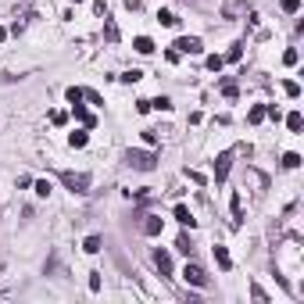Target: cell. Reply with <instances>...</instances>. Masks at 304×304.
<instances>
[{
    "mask_svg": "<svg viewBox=\"0 0 304 304\" xmlns=\"http://www.w3.org/2000/svg\"><path fill=\"white\" fill-rule=\"evenodd\" d=\"M125 165L136 168V172H151L158 165V154L154 151H125Z\"/></svg>",
    "mask_w": 304,
    "mask_h": 304,
    "instance_id": "cell-1",
    "label": "cell"
},
{
    "mask_svg": "<svg viewBox=\"0 0 304 304\" xmlns=\"http://www.w3.org/2000/svg\"><path fill=\"white\" fill-rule=\"evenodd\" d=\"M61 182L72 193H86L90 190V176H86V172H61Z\"/></svg>",
    "mask_w": 304,
    "mask_h": 304,
    "instance_id": "cell-2",
    "label": "cell"
},
{
    "mask_svg": "<svg viewBox=\"0 0 304 304\" xmlns=\"http://www.w3.org/2000/svg\"><path fill=\"white\" fill-rule=\"evenodd\" d=\"M182 279H186L190 287H208V272L200 269V265H186V269H182Z\"/></svg>",
    "mask_w": 304,
    "mask_h": 304,
    "instance_id": "cell-3",
    "label": "cell"
},
{
    "mask_svg": "<svg viewBox=\"0 0 304 304\" xmlns=\"http://www.w3.org/2000/svg\"><path fill=\"white\" fill-rule=\"evenodd\" d=\"M176 50H179V54H200V50H204V43H200L197 36H179V40H176Z\"/></svg>",
    "mask_w": 304,
    "mask_h": 304,
    "instance_id": "cell-4",
    "label": "cell"
},
{
    "mask_svg": "<svg viewBox=\"0 0 304 304\" xmlns=\"http://www.w3.org/2000/svg\"><path fill=\"white\" fill-rule=\"evenodd\" d=\"M143 236H161V229H165V218L161 215H143Z\"/></svg>",
    "mask_w": 304,
    "mask_h": 304,
    "instance_id": "cell-5",
    "label": "cell"
},
{
    "mask_svg": "<svg viewBox=\"0 0 304 304\" xmlns=\"http://www.w3.org/2000/svg\"><path fill=\"white\" fill-rule=\"evenodd\" d=\"M229 168H233V154H218V158H215V179L218 182H226V176H229Z\"/></svg>",
    "mask_w": 304,
    "mask_h": 304,
    "instance_id": "cell-6",
    "label": "cell"
},
{
    "mask_svg": "<svg viewBox=\"0 0 304 304\" xmlns=\"http://www.w3.org/2000/svg\"><path fill=\"white\" fill-rule=\"evenodd\" d=\"M154 265L161 269V275H172V258H168V251H161V247H158V251H154Z\"/></svg>",
    "mask_w": 304,
    "mask_h": 304,
    "instance_id": "cell-7",
    "label": "cell"
},
{
    "mask_svg": "<svg viewBox=\"0 0 304 304\" xmlns=\"http://www.w3.org/2000/svg\"><path fill=\"white\" fill-rule=\"evenodd\" d=\"M172 215H176V218H179V222H182V226H190V229H193V226H197V218H193V211H190L186 204H176V211H172Z\"/></svg>",
    "mask_w": 304,
    "mask_h": 304,
    "instance_id": "cell-8",
    "label": "cell"
},
{
    "mask_svg": "<svg viewBox=\"0 0 304 304\" xmlns=\"http://www.w3.org/2000/svg\"><path fill=\"white\" fill-rule=\"evenodd\" d=\"M215 261H218V269H222V272H229V269H233V258H229V251H226L222 243L215 247Z\"/></svg>",
    "mask_w": 304,
    "mask_h": 304,
    "instance_id": "cell-9",
    "label": "cell"
},
{
    "mask_svg": "<svg viewBox=\"0 0 304 304\" xmlns=\"http://www.w3.org/2000/svg\"><path fill=\"white\" fill-rule=\"evenodd\" d=\"M265 118H269V111H265V104H254L251 111H247V122H251V125H261Z\"/></svg>",
    "mask_w": 304,
    "mask_h": 304,
    "instance_id": "cell-10",
    "label": "cell"
},
{
    "mask_svg": "<svg viewBox=\"0 0 304 304\" xmlns=\"http://www.w3.org/2000/svg\"><path fill=\"white\" fill-rule=\"evenodd\" d=\"M229 208H233V226H240V222H243V200H240V193H233Z\"/></svg>",
    "mask_w": 304,
    "mask_h": 304,
    "instance_id": "cell-11",
    "label": "cell"
},
{
    "mask_svg": "<svg viewBox=\"0 0 304 304\" xmlns=\"http://www.w3.org/2000/svg\"><path fill=\"white\" fill-rule=\"evenodd\" d=\"M133 47L140 50V54H151V50H154V40H151V36H136V40H133Z\"/></svg>",
    "mask_w": 304,
    "mask_h": 304,
    "instance_id": "cell-12",
    "label": "cell"
},
{
    "mask_svg": "<svg viewBox=\"0 0 304 304\" xmlns=\"http://www.w3.org/2000/svg\"><path fill=\"white\" fill-rule=\"evenodd\" d=\"M100 247H104V240H100V236H86V240H82V251H86V254H97Z\"/></svg>",
    "mask_w": 304,
    "mask_h": 304,
    "instance_id": "cell-13",
    "label": "cell"
},
{
    "mask_svg": "<svg viewBox=\"0 0 304 304\" xmlns=\"http://www.w3.org/2000/svg\"><path fill=\"white\" fill-rule=\"evenodd\" d=\"M72 111H76V118H79V122L86 125V129L93 125V115H90V111H86V107H82V104H72Z\"/></svg>",
    "mask_w": 304,
    "mask_h": 304,
    "instance_id": "cell-14",
    "label": "cell"
},
{
    "mask_svg": "<svg viewBox=\"0 0 304 304\" xmlns=\"http://www.w3.org/2000/svg\"><path fill=\"white\" fill-rule=\"evenodd\" d=\"M86 143H90V136L82 133V129H79V133H72V136H68V147H76V151H79V147H86Z\"/></svg>",
    "mask_w": 304,
    "mask_h": 304,
    "instance_id": "cell-15",
    "label": "cell"
},
{
    "mask_svg": "<svg viewBox=\"0 0 304 304\" xmlns=\"http://www.w3.org/2000/svg\"><path fill=\"white\" fill-rule=\"evenodd\" d=\"M64 100H68V104H82V90L79 86H68V90H64Z\"/></svg>",
    "mask_w": 304,
    "mask_h": 304,
    "instance_id": "cell-16",
    "label": "cell"
},
{
    "mask_svg": "<svg viewBox=\"0 0 304 304\" xmlns=\"http://www.w3.org/2000/svg\"><path fill=\"white\" fill-rule=\"evenodd\" d=\"M158 22H161V25H168V29H172V25H179V18L172 15V11H165V7H161V11H158Z\"/></svg>",
    "mask_w": 304,
    "mask_h": 304,
    "instance_id": "cell-17",
    "label": "cell"
},
{
    "mask_svg": "<svg viewBox=\"0 0 304 304\" xmlns=\"http://www.w3.org/2000/svg\"><path fill=\"white\" fill-rule=\"evenodd\" d=\"M283 168H301V154H283Z\"/></svg>",
    "mask_w": 304,
    "mask_h": 304,
    "instance_id": "cell-18",
    "label": "cell"
},
{
    "mask_svg": "<svg viewBox=\"0 0 304 304\" xmlns=\"http://www.w3.org/2000/svg\"><path fill=\"white\" fill-rule=\"evenodd\" d=\"M287 125H290V133H301V129H304V118H301L297 111H293V115L287 118Z\"/></svg>",
    "mask_w": 304,
    "mask_h": 304,
    "instance_id": "cell-19",
    "label": "cell"
},
{
    "mask_svg": "<svg viewBox=\"0 0 304 304\" xmlns=\"http://www.w3.org/2000/svg\"><path fill=\"white\" fill-rule=\"evenodd\" d=\"M279 7H283L287 15H297V11H301V0H279Z\"/></svg>",
    "mask_w": 304,
    "mask_h": 304,
    "instance_id": "cell-20",
    "label": "cell"
},
{
    "mask_svg": "<svg viewBox=\"0 0 304 304\" xmlns=\"http://www.w3.org/2000/svg\"><path fill=\"white\" fill-rule=\"evenodd\" d=\"M222 54H211V58H208V72H222Z\"/></svg>",
    "mask_w": 304,
    "mask_h": 304,
    "instance_id": "cell-21",
    "label": "cell"
},
{
    "mask_svg": "<svg viewBox=\"0 0 304 304\" xmlns=\"http://www.w3.org/2000/svg\"><path fill=\"white\" fill-rule=\"evenodd\" d=\"M240 58H243V47H240V43H233V47H229V54H226L222 61H240Z\"/></svg>",
    "mask_w": 304,
    "mask_h": 304,
    "instance_id": "cell-22",
    "label": "cell"
},
{
    "mask_svg": "<svg viewBox=\"0 0 304 304\" xmlns=\"http://www.w3.org/2000/svg\"><path fill=\"white\" fill-rule=\"evenodd\" d=\"M50 179H36V193H40V197H50Z\"/></svg>",
    "mask_w": 304,
    "mask_h": 304,
    "instance_id": "cell-23",
    "label": "cell"
},
{
    "mask_svg": "<svg viewBox=\"0 0 304 304\" xmlns=\"http://www.w3.org/2000/svg\"><path fill=\"white\" fill-rule=\"evenodd\" d=\"M283 90H287V97H293V100L301 97V86H297V82H293V79H287V82H283Z\"/></svg>",
    "mask_w": 304,
    "mask_h": 304,
    "instance_id": "cell-24",
    "label": "cell"
},
{
    "mask_svg": "<svg viewBox=\"0 0 304 304\" xmlns=\"http://www.w3.org/2000/svg\"><path fill=\"white\" fill-rule=\"evenodd\" d=\"M151 107H158V111H172V100L168 97H158V100H151Z\"/></svg>",
    "mask_w": 304,
    "mask_h": 304,
    "instance_id": "cell-25",
    "label": "cell"
},
{
    "mask_svg": "<svg viewBox=\"0 0 304 304\" xmlns=\"http://www.w3.org/2000/svg\"><path fill=\"white\" fill-rule=\"evenodd\" d=\"M140 79H143L140 68H133V72H125V76H122V82H140Z\"/></svg>",
    "mask_w": 304,
    "mask_h": 304,
    "instance_id": "cell-26",
    "label": "cell"
},
{
    "mask_svg": "<svg viewBox=\"0 0 304 304\" xmlns=\"http://www.w3.org/2000/svg\"><path fill=\"white\" fill-rule=\"evenodd\" d=\"M176 247H179L182 254H193V243H190V236H179V243H176Z\"/></svg>",
    "mask_w": 304,
    "mask_h": 304,
    "instance_id": "cell-27",
    "label": "cell"
},
{
    "mask_svg": "<svg viewBox=\"0 0 304 304\" xmlns=\"http://www.w3.org/2000/svg\"><path fill=\"white\" fill-rule=\"evenodd\" d=\"M90 290H93V293L100 290V272H90Z\"/></svg>",
    "mask_w": 304,
    "mask_h": 304,
    "instance_id": "cell-28",
    "label": "cell"
},
{
    "mask_svg": "<svg viewBox=\"0 0 304 304\" xmlns=\"http://www.w3.org/2000/svg\"><path fill=\"white\" fill-rule=\"evenodd\" d=\"M64 118H68L64 111H50V122H54V125H64Z\"/></svg>",
    "mask_w": 304,
    "mask_h": 304,
    "instance_id": "cell-29",
    "label": "cell"
},
{
    "mask_svg": "<svg viewBox=\"0 0 304 304\" xmlns=\"http://www.w3.org/2000/svg\"><path fill=\"white\" fill-rule=\"evenodd\" d=\"M297 58H301L297 50H287V54H283V61H287V64H297Z\"/></svg>",
    "mask_w": 304,
    "mask_h": 304,
    "instance_id": "cell-30",
    "label": "cell"
},
{
    "mask_svg": "<svg viewBox=\"0 0 304 304\" xmlns=\"http://www.w3.org/2000/svg\"><path fill=\"white\" fill-rule=\"evenodd\" d=\"M125 7L129 11H140V0H125Z\"/></svg>",
    "mask_w": 304,
    "mask_h": 304,
    "instance_id": "cell-31",
    "label": "cell"
},
{
    "mask_svg": "<svg viewBox=\"0 0 304 304\" xmlns=\"http://www.w3.org/2000/svg\"><path fill=\"white\" fill-rule=\"evenodd\" d=\"M4 36H7V29H0V40H4Z\"/></svg>",
    "mask_w": 304,
    "mask_h": 304,
    "instance_id": "cell-32",
    "label": "cell"
},
{
    "mask_svg": "<svg viewBox=\"0 0 304 304\" xmlns=\"http://www.w3.org/2000/svg\"><path fill=\"white\" fill-rule=\"evenodd\" d=\"M72 4H82V0H72Z\"/></svg>",
    "mask_w": 304,
    "mask_h": 304,
    "instance_id": "cell-33",
    "label": "cell"
}]
</instances>
